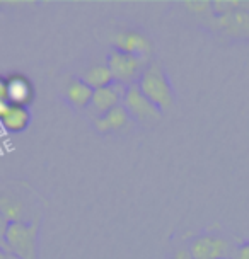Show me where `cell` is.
I'll return each mask as SVG.
<instances>
[{"label":"cell","instance_id":"cell-1","mask_svg":"<svg viewBox=\"0 0 249 259\" xmlns=\"http://www.w3.org/2000/svg\"><path fill=\"white\" fill-rule=\"evenodd\" d=\"M38 220L11 222L6 232L7 252L14 259H38Z\"/></svg>","mask_w":249,"mask_h":259},{"label":"cell","instance_id":"cell-2","mask_svg":"<svg viewBox=\"0 0 249 259\" xmlns=\"http://www.w3.org/2000/svg\"><path fill=\"white\" fill-rule=\"evenodd\" d=\"M144 94L150 103H154L160 111L169 109L173 106V91L171 84L165 77L160 65H149L140 75V80L137 82Z\"/></svg>","mask_w":249,"mask_h":259},{"label":"cell","instance_id":"cell-3","mask_svg":"<svg viewBox=\"0 0 249 259\" xmlns=\"http://www.w3.org/2000/svg\"><path fill=\"white\" fill-rule=\"evenodd\" d=\"M144 63V58L121 53L118 50H114L108 57V68L111 70L113 80L127 87L137 84V78H140L142 72H144L142 70Z\"/></svg>","mask_w":249,"mask_h":259},{"label":"cell","instance_id":"cell-4","mask_svg":"<svg viewBox=\"0 0 249 259\" xmlns=\"http://www.w3.org/2000/svg\"><path fill=\"white\" fill-rule=\"evenodd\" d=\"M123 108L127 109V113L130 114V118L138 119L142 123H152L160 119V111L154 103H150L147 97L142 94L138 84H132L127 87L123 97Z\"/></svg>","mask_w":249,"mask_h":259},{"label":"cell","instance_id":"cell-5","mask_svg":"<svg viewBox=\"0 0 249 259\" xmlns=\"http://www.w3.org/2000/svg\"><path fill=\"white\" fill-rule=\"evenodd\" d=\"M190 252L193 259H229V242L217 235H200L193 240Z\"/></svg>","mask_w":249,"mask_h":259},{"label":"cell","instance_id":"cell-6","mask_svg":"<svg viewBox=\"0 0 249 259\" xmlns=\"http://www.w3.org/2000/svg\"><path fill=\"white\" fill-rule=\"evenodd\" d=\"M124 92H127V85L113 82V84L101 87L92 92V99L89 108L94 111L98 116H103L104 113L111 111L113 108H116L123 103Z\"/></svg>","mask_w":249,"mask_h":259},{"label":"cell","instance_id":"cell-7","mask_svg":"<svg viewBox=\"0 0 249 259\" xmlns=\"http://www.w3.org/2000/svg\"><path fill=\"white\" fill-rule=\"evenodd\" d=\"M0 213L9 224L11 222H34L27 215V205L17 193L11 189L0 191Z\"/></svg>","mask_w":249,"mask_h":259},{"label":"cell","instance_id":"cell-8","mask_svg":"<svg viewBox=\"0 0 249 259\" xmlns=\"http://www.w3.org/2000/svg\"><path fill=\"white\" fill-rule=\"evenodd\" d=\"M214 24L230 36H249V12L242 7L234 9L230 12L220 14Z\"/></svg>","mask_w":249,"mask_h":259},{"label":"cell","instance_id":"cell-9","mask_svg":"<svg viewBox=\"0 0 249 259\" xmlns=\"http://www.w3.org/2000/svg\"><path fill=\"white\" fill-rule=\"evenodd\" d=\"M114 45L116 50L121 53L133 55V57L144 58L147 53L150 52V41L145 38L144 34H140L138 31H123L114 38Z\"/></svg>","mask_w":249,"mask_h":259},{"label":"cell","instance_id":"cell-10","mask_svg":"<svg viewBox=\"0 0 249 259\" xmlns=\"http://www.w3.org/2000/svg\"><path fill=\"white\" fill-rule=\"evenodd\" d=\"M9 103L17 106H29L34 99V87L22 73H14L7 78Z\"/></svg>","mask_w":249,"mask_h":259},{"label":"cell","instance_id":"cell-11","mask_svg":"<svg viewBox=\"0 0 249 259\" xmlns=\"http://www.w3.org/2000/svg\"><path fill=\"white\" fill-rule=\"evenodd\" d=\"M0 123L2 126L11 133H21L29 126L31 123V113L26 106H17L11 104L6 108L4 114L0 116Z\"/></svg>","mask_w":249,"mask_h":259},{"label":"cell","instance_id":"cell-12","mask_svg":"<svg viewBox=\"0 0 249 259\" xmlns=\"http://www.w3.org/2000/svg\"><path fill=\"white\" fill-rule=\"evenodd\" d=\"M130 121V114L127 113V109L123 108V104L116 106L111 111L104 113L103 116H98L94 119V124L99 132H118V130H123Z\"/></svg>","mask_w":249,"mask_h":259},{"label":"cell","instance_id":"cell-13","mask_svg":"<svg viewBox=\"0 0 249 259\" xmlns=\"http://www.w3.org/2000/svg\"><path fill=\"white\" fill-rule=\"evenodd\" d=\"M92 91L86 82H82V78H73V80L67 87V97L68 101L75 106V108H87L91 104L92 99Z\"/></svg>","mask_w":249,"mask_h":259},{"label":"cell","instance_id":"cell-14","mask_svg":"<svg viewBox=\"0 0 249 259\" xmlns=\"http://www.w3.org/2000/svg\"><path fill=\"white\" fill-rule=\"evenodd\" d=\"M82 82H86L92 91L101 89L109 84H113V75L111 70L108 68V65H96V67L89 68L84 75H82Z\"/></svg>","mask_w":249,"mask_h":259},{"label":"cell","instance_id":"cell-15","mask_svg":"<svg viewBox=\"0 0 249 259\" xmlns=\"http://www.w3.org/2000/svg\"><path fill=\"white\" fill-rule=\"evenodd\" d=\"M7 227H9V222L4 219L2 213H0V249L7 252V246H6V232H7Z\"/></svg>","mask_w":249,"mask_h":259},{"label":"cell","instance_id":"cell-16","mask_svg":"<svg viewBox=\"0 0 249 259\" xmlns=\"http://www.w3.org/2000/svg\"><path fill=\"white\" fill-rule=\"evenodd\" d=\"M188 6V9L193 12H205L209 9L210 2H184Z\"/></svg>","mask_w":249,"mask_h":259},{"label":"cell","instance_id":"cell-17","mask_svg":"<svg viewBox=\"0 0 249 259\" xmlns=\"http://www.w3.org/2000/svg\"><path fill=\"white\" fill-rule=\"evenodd\" d=\"M0 103H9L7 78H4V77H0Z\"/></svg>","mask_w":249,"mask_h":259},{"label":"cell","instance_id":"cell-18","mask_svg":"<svg viewBox=\"0 0 249 259\" xmlns=\"http://www.w3.org/2000/svg\"><path fill=\"white\" fill-rule=\"evenodd\" d=\"M171 259H193V256L190 251H186V249H179V251L174 252V256Z\"/></svg>","mask_w":249,"mask_h":259},{"label":"cell","instance_id":"cell-19","mask_svg":"<svg viewBox=\"0 0 249 259\" xmlns=\"http://www.w3.org/2000/svg\"><path fill=\"white\" fill-rule=\"evenodd\" d=\"M237 259H249V242L237 249Z\"/></svg>","mask_w":249,"mask_h":259},{"label":"cell","instance_id":"cell-20","mask_svg":"<svg viewBox=\"0 0 249 259\" xmlns=\"http://www.w3.org/2000/svg\"><path fill=\"white\" fill-rule=\"evenodd\" d=\"M0 259H14V257L9 252L4 251V249H0Z\"/></svg>","mask_w":249,"mask_h":259}]
</instances>
